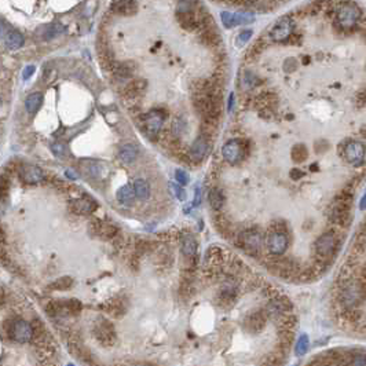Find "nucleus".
<instances>
[{
	"mask_svg": "<svg viewBox=\"0 0 366 366\" xmlns=\"http://www.w3.org/2000/svg\"><path fill=\"white\" fill-rule=\"evenodd\" d=\"M244 150H245V147H244V142L241 139H231L223 145L222 154H223V159L227 162L235 164V162L242 160Z\"/></svg>",
	"mask_w": 366,
	"mask_h": 366,
	"instance_id": "6e6552de",
	"label": "nucleus"
},
{
	"mask_svg": "<svg viewBox=\"0 0 366 366\" xmlns=\"http://www.w3.org/2000/svg\"><path fill=\"white\" fill-rule=\"evenodd\" d=\"M51 150H52V153L55 154L57 157H59V159H65L66 156L69 154V152H68V147H66L64 143H61V142H55V143H52Z\"/></svg>",
	"mask_w": 366,
	"mask_h": 366,
	"instance_id": "473e14b6",
	"label": "nucleus"
},
{
	"mask_svg": "<svg viewBox=\"0 0 366 366\" xmlns=\"http://www.w3.org/2000/svg\"><path fill=\"white\" fill-rule=\"evenodd\" d=\"M361 209H366V194H364V197L361 200Z\"/></svg>",
	"mask_w": 366,
	"mask_h": 366,
	"instance_id": "49530a36",
	"label": "nucleus"
},
{
	"mask_svg": "<svg viewBox=\"0 0 366 366\" xmlns=\"http://www.w3.org/2000/svg\"><path fill=\"white\" fill-rule=\"evenodd\" d=\"M200 203H201V191H200L198 187H196V193H194V203H193V205H194V206H197V205H200Z\"/></svg>",
	"mask_w": 366,
	"mask_h": 366,
	"instance_id": "37998d69",
	"label": "nucleus"
},
{
	"mask_svg": "<svg viewBox=\"0 0 366 366\" xmlns=\"http://www.w3.org/2000/svg\"><path fill=\"white\" fill-rule=\"evenodd\" d=\"M362 134H364V135H366V128H362Z\"/></svg>",
	"mask_w": 366,
	"mask_h": 366,
	"instance_id": "de8ad7c7",
	"label": "nucleus"
},
{
	"mask_svg": "<svg viewBox=\"0 0 366 366\" xmlns=\"http://www.w3.org/2000/svg\"><path fill=\"white\" fill-rule=\"evenodd\" d=\"M8 336L17 343H28L33 339V326L25 320H15L8 326Z\"/></svg>",
	"mask_w": 366,
	"mask_h": 366,
	"instance_id": "423d86ee",
	"label": "nucleus"
},
{
	"mask_svg": "<svg viewBox=\"0 0 366 366\" xmlns=\"http://www.w3.org/2000/svg\"><path fill=\"white\" fill-rule=\"evenodd\" d=\"M21 179L26 183H39L44 179L43 169L37 165L26 164L21 168Z\"/></svg>",
	"mask_w": 366,
	"mask_h": 366,
	"instance_id": "4468645a",
	"label": "nucleus"
},
{
	"mask_svg": "<svg viewBox=\"0 0 366 366\" xmlns=\"http://www.w3.org/2000/svg\"><path fill=\"white\" fill-rule=\"evenodd\" d=\"M303 175H304V174L301 172L300 169L295 168V169H292V171H291V178H292L293 181H297V179H300Z\"/></svg>",
	"mask_w": 366,
	"mask_h": 366,
	"instance_id": "79ce46f5",
	"label": "nucleus"
},
{
	"mask_svg": "<svg viewBox=\"0 0 366 366\" xmlns=\"http://www.w3.org/2000/svg\"><path fill=\"white\" fill-rule=\"evenodd\" d=\"M291 307V303L288 299H274L269 303V306L266 308V313L270 315V317H282L285 314L286 310Z\"/></svg>",
	"mask_w": 366,
	"mask_h": 366,
	"instance_id": "dca6fc26",
	"label": "nucleus"
},
{
	"mask_svg": "<svg viewBox=\"0 0 366 366\" xmlns=\"http://www.w3.org/2000/svg\"><path fill=\"white\" fill-rule=\"evenodd\" d=\"M81 165L84 167V171L87 172L90 176H99V172H101V167H99V164L96 161H81Z\"/></svg>",
	"mask_w": 366,
	"mask_h": 366,
	"instance_id": "c756f323",
	"label": "nucleus"
},
{
	"mask_svg": "<svg viewBox=\"0 0 366 366\" xmlns=\"http://www.w3.org/2000/svg\"><path fill=\"white\" fill-rule=\"evenodd\" d=\"M352 206V196L348 191H342L335 201L332 203L329 209V220L339 226H345L350 222V211Z\"/></svg>",
	"mask_w": 366,
	"mask_h": 366,
	"instance_id": "f257e3e1",
	"label": "nucleus"
},
{
	"mask_svg": "<svg viewBox=\"0 0 366 366\" xmlns=\"http://www.w3.org/2000/svg\"><path fill=\"white\" fill-rule=\"evenodd\" d=\"M256 81H257V79L255 74L249 73V72L245 73V77H244V84H245V87H248V88L255 87V86H256Z\"/></svg>",
	"mask_w": 366,
	"mask_h": 366,
	"instance_id": "58836bf2",
	"label": "nucleus"
},
{
	"mask_svg": "<svg viewBox=\"0 0 366 366\" xmlns=\"http://www.w3.org/2000/svg\"><path fill=\"white\" fill-rule=\"evenodd\" d=\"M164 118H165V116L162 114V112H160V110L149 112L143 116V118H142V131L145 132L147 138L154 139L159 135V132L161 131Z\"/></svg>",
	"mask_w": 366,
	"mask_h": 366,
	"instance_id": "39448f33",
	"label": "nucleus"
},
{
	"mask_svg": "<svg viewBox=\"0 0 366 366\" xmlns=\"http://www.w3.org/2000/svg\"><path fill=\"white\" fill-rule=\"evenodd\" d=\"M175 179L176 182L179 183L181 186H184L189 183V174L183 169H176L175 171Z\"/></svg>",
	"mask_w": 366,
	"mask_h": 366,
	"instance_id": "72a5a7b5",
	"label": "nucleus"
},
{
	"mask_svg": "<svg viewBox=\"0 0 366 366\" xmlns=\"http://www.w3.org/2000/svg\"><path fill=\"white\" fill-rule=\"evenodd\" d=\"M308 345H310V342H308L307 335H301L296 343V348H295V352L297 357H303L306 352L308 351Z\"/></svg>",
	"mask_w": 366,
	"mask_h": 366,
	"instance_id": "c85d7f7f",
	"label": "nucleus"
},
{
	"mask_svg": "<svg viewBox=\"0 0 366 366\" xmlns=\"http://www.w3.org/2000/svg\"><path fill=\"white\" fill-rule=\"evenodd\" d=\"M42 103H43V95H42L40 92H33V94H30V95L26 98V101H25V108H26V110H28L29 113H36L37 110L40 109Z\"/></svg>",
	"mask_w": 366,
	"mask_h": 366,
	"instance_id": "a878e982",
	"label": "nucleus"
},
{
	"mask_svg": "<svg viewBox=\"0 0 366 366\" xmlns=\"http://www.w3.org/2000/svg\"><path fill=\"white\" fill-rule=\"evenodd\" d=\"M113 10L118 14L130 15L135 11V0H114Z\"/></svg>",
	"mask_w": 366,
	"mask_h": 366,
	"instance_id": "b1692460",
	"label": "nucleus"
},
{
	"mask_svg": "<svg viewBox=\"0 0 366 366\" xmlns=\"http://www.w3.org/2000/svg\"><path fill=\"white\" fill-rule=\"evenodd\" d=\"M118 203L123 205H131L134 203V198L137 197L135 196V190L132 189L130 184H124L123 187H120L116 194Z\"/></svg>",
	"mask_w": 366,
	"mask_h": 366,
	"instance_id": "5701e85b",
	"label": "nucleus"
},
{
	"mask_svg": "<svg viewBox=\"0 0 366 366\" xmlns=\"http://www.w3.org/2000/svg\"><path fill=\"white\" fill-rule=\"evenodd\" d=\"M134 190H135V196L139 200H147L150 196V186L145 179H135L134 182Z\"/></svg>",
	"mask_w": 366,
	"mask_h": 366,
	"instance_id": "393cba45",
	"label": "nucleus"
},
{
	"mask_svg": "<svg viewBox=\"0 0 366 366\" xmlns=\"http://www.w3.org/2000/svg\"><path fill=\"white\" fill-rule=\"evenodd\" d=\"M35 70H36V68H35V66L28 65L25 69H23V70H22V79H23V80H28L30 76L35 73Z\"/></svg>",
	"mask_w": 366,
	"mask_h": 366,
	"instance_id": "ea45409f",
	"label": "nucleus"
},
{
	"mask_svg": "<svg viewBox=\"0 0 366 366\" xmlns=\"http://www.w3.org/2000/svg\"><path fill=\"white\" fill-rule=\"evenodd\" d=\"M292 32L293 21L289 17H284L273 26V29L270 30V37L277 43H282V42H285L291 37Z\"/></svg>",
	"mask_w": 366,
	"mask_h": 366,
	"instance_id": "1a4fd4ad",
	"label": "nucleus"
},
{
	"mask_svg": "<svg viewBox=\"0 0 366 366\" xmlns=\"http://www.w3.org/2000/svg\"><path fill=\"white\" fill-rule=\"evenodd\" d=\"M23 36L17 30H10L8 33H4V43L8 50H18L23 46Z\"/></svg>",
	"mask_w": 366,
	"mask_h": 366,
	"instance_id": "6ab92c4d",
	"label": "nucleus"
},
{
	"mask_svg": "<svg viewBox=\"0 0 366 366\" xmlns=\"http://www.w3.org/2000/svg\"><path fill=\"white\" fill-rule=\"evenodd\" d=\"M117 230H116V227H113L112 225H101L99 226V234L102 235H108V237H112V235L114 234Z\"/></svg>",
	"mask_w": 366,
	"mask_h": 366,
	"instance_id": "4c0bfd02",
	"label": "nucleus"
},
{
	"mask_svg": "<svg viewBox=\"0 0 366 366\" xmlns=\"http://www.w3.org/2000/svg\"><path fill=\"white\" fill-rule=\"evenodd\" d=\"M70 285H72V278L70 277H62V278L57 279L55 282H52L48 288L50 289H55V291H65Z\"/></svg>",
	"mask_w": 366,
	"mask_h": 366,
	"instance_id": "2f4dec72",
	"label": "nucleus"
},
{
	"mask_svg": "<svg viewBox=\"0 0 366 366\" xmlns=\"http://www.w3.org/2000/svg\"><path fill=\"white\" fill-rule=\"evenodd\" d=\"M240 245L247 253L252 255V256H256V255H259L262 245H263L262 234L256 230H245L240 235Z\"/></svg>",
	"mask_w": 366,
	"mask_h": 366,
	"instance_id": "0eeeda50",
	"label": "nucleus"
},
{
	"mask_svg": "<svg viewBox=\"0 0 366 366\" xmlns=\"http://www.w3.org/2000/svg\"><path fill=\"white\" fill-rule=\"evenodd\" d=\"M184 128H186V123L182 121V120H176L174 121V127H172V132H174V137H181L182 135V132L184 131Z\"/></svg>",
	"mask_w": 366,
	"mask_h": 366,
	"instance_id": "f704fd0d",
	"label": "nucleus"
},
{
	"mask_svg": "<svg viewBox=\"0 0 366 366\" xmlns=\"http://www.w3.org/2000/svg\"><path fill=\"white\" fill-rule=\"evenodd\" d=\"M169 189L172 190V194L176 196V198H179V200H184V191L183 189L179 186V183L176 182V184L174 183H169Z\"/></svg>",
	"mask_w": 366,
	"mask_h": 366,
	"instance_id": "c9c22d12",
	"label": "nucleus"
},
{
	"mask_svg": "<svg viewBox=\"0 0 366 366\" xmlns=\"http://www.w3.org/2000/svg\"><path fill=\"white\" fill-rule=\"evenodd\" d=\"M208 200L211 203V206H212L215 211H219L220 208L223 206V203H225V196H223V191L220 189H212L209 191V196H208Z\"/></svg>",
	"mask_w": 366,
	"mask_h": 366,
	"instance_id": "bb28decb",
	"label": "nucleus"
},
{
	"mask_svg": "<svg viewBox=\"0 0 366 366\" xmlns=\"http://www.w3.org/2000/svg\"><path fill=\"white\" fill-rule=\"evenodd\" d=\"M65 175L68 176L69 179H72V181H74V179H77V178H79V174H77V172H74L73 169H66Z\"/></svg>",
	"mask_w": 366,
	"mask_h": 366,
	"instance_id": "c03bdc74",
	"label": "nucleus"
},
{
	"mask_svg": "<svg viewBox=\"0 0 366 366\" xmlns=\"http://www.w3.org/2000/svg\"><path fill=\"white\" fill-rule=\"evenodd\" d=\"M181 247H182V252L184 256H194L197 252V241L191 234H184L181 241Z\"/></svg>",
	"mask_w": 366,
	"mask_h": 366,
	"instance_id": "412c9836",
	"label": "nucleus"
},
{
	"mask_svg": "<svg viewBox=\"0 0 366 366\" xmlns=\"http://www.w3.org/2000/svg\"><path fill=\"white\" fill-rule=\"evenodd\" d=\"M350 365H366V355H354L351 362H348Z\"/></svg>",
	"mask_w": 366,
	"mask_h": 366,
	"instance_id": "a19ab883",
	"label": "nucleus"
},
{
	"mask_svg": "<svg viewBox=\"0 0 366 366\" xmlns=\"http://www.w3.org/2000/svg\"><path fill=\"white\" fill-rule=\"evenodd\" d=\"M72 209L73 212L80 213V215H86V213L92 212L96 208V205L94 201H91L90 198H80V200H76L72 203Z\"/></svg>",
	"mask_w": 366,
	"mask_h": 366,
	"instance_id": "a211bd4d",
	"label": "nucleus"
},
{
	"mask_svg": "<svg viewBox=\"0 0 366 366\" xmlns=\"http://www.w3.org/2000/svg\"><path fill=\"white\" fill-rule=\"evenodd\" d=\"M344 156L345 161L350 162L351 165H359L364 161V157H365V147L361 142H357V140H351L348 142L344 147Z\"/></svg>",
	"mask_w": 366,
	"mask_h": 366,
	"instance_id": "9b49d317",
	"label": "nucleus"
},
{
	"mask_svg": "<svg viewBox=\"0 0 366 366\" xmlns=\"http://www.w3.org/2000/svg\"><path fill=\"white\" fill-rule=\"evenodd\" d=\"M94 333H95L96 339L105 345L113 344V342H114V339H116V336H114V330L112 328V325H109L108 321H103V320H101V323H96Z\"/></svg>",
	"mask_w": 366,
	"mask_h": 366,
	"instance_id": "ddd939ff",
	"label": "nucleus"
},
{
	"mask_svg": "<svg viewBox=\"0 0 366 366\" xmlns=\"http://www.w3.org/2000/svg\"><path fill=\"white\" fill-rule=\"evenodd\" d=\"M361 18V11L351 3H343L336 8L335 21L340 29H351Z\"/></svg>",
	"mask_w": 366,
	"mask_h": 366,
	"instance_id": "7ed1b4c3",
	"label": "nucleus"
},
{
	"mask_svg": "<svg viewBox=\"0 0 366 366\" xmlns=\"http://www.w3.org/2000/svg\"><path fill=\"white\" fill-rule=\"evenodd\" d=\"M267 248L273 255H282L288 248V237L284 231H273L267 237Z\"/></svg>",
	"mask_w": 366,
	"mask_h": 366,
	"instance_id": "f8f14e48",
	"label": "nucleus"
},
{
	"mask_svg": "<svg viewBox=\"0 0 366 366\" xmlns=\"http://www.w3.org/2000/svg\"><path fill=\"white\" fill-rule=\"evenodd\" d=\"M366 288L362 285L359 279L345 281V284L340 291V303L344 306L345 310L358 308L359 304L365 300Z\"/></svg>",
	"mask_w": 366,
	"mask_h": 366,
	"instance_id": "f03ea898",
	"label": "nucleus"
},
{
	"mask_svg": "<svg viewBox=\"0 0 366 366\" xmlns=\"http://www.w3.org/2000/svg\"><path fill=\"white\" fill-rule=\"evenodd\" d=\"M292 160L295 162H303L308 157V150L304 145H295L292 149Z\"/></svg>",
	"mask_w": 366,
	"mask_h": 366,
	"instance_id": "cd10ccee",
	"label": "nucleus"
},
{
	"mask_svg": "<svg viewBox=\"0 0 366 366\" xmlns=\"http://www.w3.org/2000/svg\"><path fill=\"white\" fill-rule=\"evenodd\" d=\"M266 314L267 313H263V311H257V313H253L248 318L247 321V325L248 328L252 332H260V330L264 328V323H266Z\"/></svg>",
	"mask_w": 366,
	"mask_h": 366,
	"instance_id": "aec40b11",
	"label": "nucleus"
},
{
	"mask_svg": "<svg viewBox=\"0 0 366 366\" xmlns=\"http://www.w3.org/2000/svg\"><path fill=\"white\" fill-rule=\"evenodd\" d=\"M252 37V30H244L237 36V46H244Z\"/></svg>",
	"mask_w": 366,
	"mask_h": 366,
	"instance_id": "e433bc0d",
	"label": "nucleus"
},
{
	"mask_svg": "<svg viewBox=\"0 0 366 366\" xmlns=\"http://www.w3.org/2000/svg\"><path fill=\"white\" fill-rule=\"evenodd\" d=\"M359 281H361V282H362V285L366 288V264H365V267L362 269V271H361V279H359Z\"/></svg>",
	"mask_w": 366,
	"mask_h": 366,
	"instance_id": "a18cd8bd",
	"label": "nucleus"
},
{
	"mask_svg": "<svg viewBox=\"0 0 366 366\" xmlns=\"http://www.w3.org/2000/svg\"><path fill=\"white\" fill-rule=\"evenodd\" d=\"M118 157H120L121 161L127 162V164L135 161V159L138 157V147L132 145V143H127L124 146L120 147Z\"/></svg>",
	"mask_w": 366,
	"mask_h": 366,
	"instance_id": "4be33fe9",
	"label": "nucleus"
},
{
	"mask_svg": "<svg viewBox=\"0 0 366 366\" xmlns=\"http://www.w3.org/2000/svg\"><path fill=\"white\" fill-rule=\"evenodd\" d=\"M208 146H209V145H208L206 137H204V135L198 137L197 139L194 140L190 146L191 160H194V161H201L205 156H206V153H208V149H209Z\"/></svg>",
	"mask_w": 366,
	"mask_h": 366,
	"instance_id": "2eb2a0df",
	"label": "nucleus"
},
{
	"mask_svg": "<svg viewBox=\"0 0 366 366\" xmlns=\"http://www.w3.org/2000/svg\"><path fill=\"white\" fill-rule=\"evenodd\" d=\"M352 249H354L357 253H364V252H366V230L364 233L358 234V237L354 240Z\"/></svg>",
	"mask_w": 366,
	"mask_h": 366,
	"instance_id": "7c9ffc66",
	"label": "nucleus"
},
{
	"mask_svg": "<svg viewBox=\"0 0 366 366\" xmlns=\"http://www.w3.org/2000/svg\"><path fill=\"white\" fill-rule=\"evenodd\" d=\"M65 28L58 23V22H54V23H48V25H44L40 29L37 30V36L40 37L42 40H51L54 37L59 36L61 33H64Z\"/></svg>",
	"mask_w": 366,
	"mask_h": 366,
	"instance_id": "f3484780",
	"label": "nucleus"
},
{
	"mask_svg": "<svg viewBox=\"0 0 366 366\" xmlns=\"http://www.w3.org/2000/svg\"><path fill=\"white\" fill-rule=\"evenodd\" d=\"M222 22L225 25V28L231 29L238 25H245V23H251L255 21V15L249 14V13H229V11H223L222 15Z\"/></svg>",
	"mask_w": 366,
	"mask_h": 366,
	"instance_id": "9d476101",
	"label": "nucleus"
},
{
	"mask_svg": "<svg viewBox=\"0 0 366 366\" xmlns=\"http://www.w3.org/2000/svg\"><path fill=\"white\" fill-rule=\"evenodd\" d=\"M339 249V237L336 233L329 231L322 234L315 241V253L321 259L332 257Z\"/></svg>",
	"mask_w": 366,
	"mask_h": 366,
	"instance_id": "20e7f679",
	"label": "nucleus"
}]
</instances>
